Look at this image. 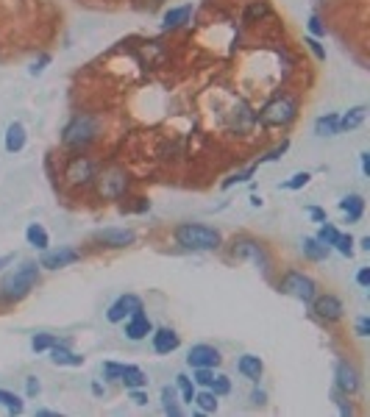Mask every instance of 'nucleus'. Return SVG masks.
Returning a JSON list of instances; mask_svg holds the SVG:
<instances>
[{"instance_id":"nucleus-1","label":"nucleus","mask_w":370,"mask_h":417,"mask_svg":"<svg viewBox=\"0 0 370 417\" xmlns=\"http://www.w3.org/2000/svg\"><path fill=\"white\" fill-rule=\"evenodd\" d=\"M173 239L181 251H190V253H212L223 248L220 228L206 223H178L173 228Z\"/></svg>"},{"instance_id":"nucleus-2","label":"nucleus","mask_w":370,"mask_h":417,"mask_svg":"<svg viewBox=\"0 0 370 417\" xmlns=\"http://www.w3.org/2000/svg\"><path fill=\"white\" fill-rule=\"evenodd\" d=\"M39 278H42L39 262H20L14 270H8L0 278V303H6V306L20 303L22 298H28L37 289Z\"/></svg>"},{"instance_id":"nucleus-3","label":"nucleus","mask_w":370,"mask_h":417,"mask_svg":"<svg viewBox=\"0 0 370 417\" xmlns=\"http://www.w3.org/2000/svg\"><path fill=\"white\" fill-rule=\"evenodd\" d=\"M100 128H103V123H100L98 114L75 112L73 117L65 123V128H62V145L67 150H73V153H84V150H89L100 139Z\"/></svg>"},{"instance_id":"nucleus-4","label":"nucleus","mask_w":370,"mask_h":417,"mask_svg":"<svg viewBox=\"0 0 370 417\" xmlns=\"http://www.w3.org/2000/svg\"><path fill=\"white\" fill-rule=\"evenodd\" d=\"M298 112H300V100L293 92H279L276 98H270L259 112H256V123L262 128H290L296 123Z\"/></svg>"},{"instance_id":"nucleus-5","label":"nucleus","mask_w":370,"mask_h":417,"mask_svg":"<svg viewBox=\"0 0 370 417\" xmlns=\"http://www.w3.org/2000/svg\"><path fill=\"white\" fill-rule=\"evenodd\" d=\"M228 256L237 259V262H251L265 278H273V256L267 251V245L256 237H248V234H239L234 237L231 248H228Z\"/></svg>"},{"instance_id":"nucleus-6","label":"nucleus","mask_w":370,"mask_h":417,"mask_svg":"<svg viewBox=\"0 0 370 417\" xmlns=\"http://www.w3.org/2000/svg\"><path fill=\"white\" fill-rule=\"evenodd\" d=\"M95 192H98V198L100 201H109V204H114V201H123L126 195H128V190H131V176L120 167V164H100V170H98V176H95Z\"/></svg>"},{"instance_id":"nucleus-7","label":"nucleus","mask_w":370,"mask_h":417,"mask_svg":"<svg viewBox=\"0 0 370 417\" xmlns=\"http://www.w3.org/2000/svg\"><path fill=\"white\" fill-rule=\"evenodd\" d=\"M276 289H279L282 295H290V298L300 300L303 306H309V300L317 295V281L312 276H306L303 270L290 267V270H284L282 278L276 281Z\"/></svg>"},{"instance_id":"nucleus-8","label":"nucleus","mask_w":370,"mask_h":417,"mask_svg":"<svg viewBox=\"0 0 370 417\" xmlns=\"http://www.w3.org/2000/svg\"><path fill=\"white\" fill-rule=\"evenodd\" d=\"M100 170V161L86 156V153H73L67 159V167H65V178L70 187H92L95 184V176Z\"/></svg>"},{"instance_id":"nucleus-9","label":"nucleus","mask_w":370,"mask_h":417,"mask_svg":"<svg viewBox=\"0 0 370 417\" xmlns=\"http://www.w3.org/2000/svg\"><path fill=\"white\" fill-rule=\"evenodd\" d=\"M309 309H312V317L317 323H323V326H334V323H340L345 317V306L334 292H317L309 300Z\"/></svg>"},{"instance_id":"nucleus-10","label":"nucleus","mask_w":370,"mask_h":417,"mask_svg":"<svg viewBox=\"0 0 370 417\" xmlns=\"http://www.w3.org/2000/svg\"><path fill=\"white\" fill-rule=\"evenodd\" d=\"M334 390L343 392V395H348V398L359 395L362 376H359V370H357L354 362H348V359H337L334 362Z\"/></svg>"},{"instance_id":"nucleus-11","label":"nucleus","mask_w":370,"mask_h":417,"mask_svg":"<svg viewBox=\"0 0 370 417\" xmlns=\"http://www.w3.org/2000/svg\"><path fill=\"white\" fill-rule=\"evenodd\" d=\"M81 251L73 248V245H59V248H48L42 251L39 256V267L42 270H62V267H70L75 262H81Z\"/></svg>"},{"instance_id":"nucleus-12","label":"nucleus","mask_w":370,"mask_h":417,"mask_svg":"<svg viewBox=\"0 0 370 417\" xmlns=\"http://www.w3.org/2000/svg\"><path fill=\"white\" fill-rule=\"evenodd\" d=\"M95 242L100 248H109V251H123V248H131L137 242V231L134 228H117V225H112V228L98 231L95 234Z\"/></svg>"},{"instance_id":"nucleus-13","label":"nucleus","mask_w":370,"mask_h":417,"mask_svg":"<svg viewBox=\"0 0 370 417\" xmlns=\"http://www.w3.org/2000/svg\"><path fill=\"white\" fill-rule=\"evenodd\" d=\"M140 309H145V303H143V298L140 295H134V292H126V295H120L109 309H106V320L109 323H123L126 317H131L134 312H140Z\"/></svg>"},{"instance_id":"nucleus-14","label":"nucleus","mask_w":370,"mask_h":417,"mask_svg":"<svg viewBox=\"0 0 370 417\" xmlns=\"http://www.w3.org/2000/svg\"><path fill=\"white\" fill-rule=\"evenodd\" d=\"M153 329H156V326L150 323V317L145 315V309H140V312H134L131 317L123 320V331H126V337H128L131 343H143V340H148Z\"/></svg>"},{"instance_id":"nucleus-15","label":"nucleus","mask_w":370,"mask_h":417,"mask_svg":"<svg viewBox=\"0 0 370 417\" xmlns=\"http://www.w3.org/2000/svg\"><path fill=\"white\" fill-rule=\"evenodd\" d=\"M150 348H153V353H159V356H170V353H176V350L181 348V337H178L176 329H170V326L153 329V331H150Z\"/></svg>"},{"instance_id":"nucleus-16","label":"nucleus","mask_w":370,"mask_h":417,"mask_svg":"<svg viewBox=\"0 0 370 417\" xmlns=\"http://www.w3.org/2000/svg\"><path fill=\"white\" fill-rule=\"evenodd\" d=\"M220 350L215 345H209V343H198V345L190 348V353H187V364L190 367H220Z\"/></svg>"},{"instance_id":"nucleus-17","label":"nucleus","mask_w":370,"mask_h":417,"mask_svg":"<svg viewBox=\"0 0 370 417\" xmlns=\"http://www.w3.org/2000/svg\"><path fill=\"white\" fill-rule=\"evenodd\" d=\"M192 3H184V6H173V8H167L164 11V17H161V31H178V28H184L187 22H190V17H192Z\"/></svg>"},{"instance_id":"nucleus-18","label":"nucleus","mask_w":370,"mask_h":417,"mask_svg":"<svg viewBox=\"0 0 370 417\" xmlns=\"http://www.w3.org/2000/svg\"><path fill=\"white\" fill-rule=\"evenodd\" d=\"M237 373H239L242 378H248L251 384H259V378H262V373H265V362H262L256 353H242V356L237 359Z\"/></svg>"},{"instance_id":"nucleus-19","label":"nucleus","mask_w":370,"mask_h":417,"mask_svg":"<svg viewBox=\"0 0 370 417\" xmlns=\"http://www.w3.org/2000/svg\"><path fill=\"white\" fill-rule=\"evenodd\" d=\"M48 353H51V362H53V364H59V367H81V364H84V356H81V353H75L67 340L56 343V345L51 348Z\"/></svg>"},{"instance_id":"nucleus-20","label":"nucleus","mask_w":370,"mask_h":417,"mask_svg":"<svg viewBox=\"0 0 370 417\" xmlns=\"http://www.w3.org/2000/svg\"><path fill=\"white\" fill-rule=\"evenodd\" d=\"M25 142H28V131H25V126H22L20 120H14V123L6 126V134H3V147H6V153H20V150L25 147Z\"/></svg>"},{"instance_id":"nucleus-21","label":"nucleus","mask_w":370,"mask_h":417,"mask_svg":"<svg viewBox=\"0 0 370 417\" xmlns=\"http://www.w3.org/2000/svg\"><path fill=\"white\" fill-rule=\"evenodd\" d=\"M337 206H340V211L345 214V223H359V220L365 217V198H362V195H357V192H351V195L340 198V201H337Z\"/></svg>"},{"instance_id":"nucleus-22","label":"nucleus","mask_w":370,"mask_h":417,"mask_svg":"<svg viewBox=\"0 0 370 417\" xmlns=\"http://www.w3.org/2000/svg\"><path fill=\"white\" fill-rule=\"evenodd\" d=\"M300 253H303V259L320 265V262H326V259L331 256V248L323 245L317 237H303V242H300Z\"/></svg>"},{"instance_id":"nucleus-23","label":"nucleus","mask_w":370,"mask_h":417,"mask_svg":"<svg viewBox=\"0 0 370 417\" xmlns=\"http://www.w3.org/2000/svg\"><path fill=\"white\" fill-rule=\"evenodd\" d=\"M312 131H315L317 137H337V134H340V114H337V112H326V114L315 117Z\"/></svg>"},{"instance_id":"nucleus-24","label":"nucleus","mask_w":370,"mask_h":417,"mask_svg":"<svg viewBox=\"0 0 370 417\" xmlns=\"http://www.w3.org/2000/svg\"><path fill=\"white\" fill-rule=\"evenodd\" d=\"M192 404H195V409H198L201 415H215V412L220 409V398H218L209 387H198Z\"/></svg>"},{"instance_id":"nucleus-25","label":"nucleus","mask_w":370,"mask_h":417,"mask_svg":"<svg viewBox=\"0 0 370 417\" xmlns=\"http://www.w3.org/2000/svg\"><path fill=\"white\" fill-rule=\"evenodd\" d=\"M365 117H368V106H365V103L351 106L345 114H340V134H345V131H357V128L365 123Z\"/></svg>"},{"instance_id":"nucleus-26","label":"nucleus","mask_w":370,"mask_h":417,"mask_svg":"<svg viewBox=\"0 0 370 417\" xmlns=\"http://www.w3.org/2000/svg\"><path fill=\"white\" fill-rule=\"evenodd\" d=\"M25 242L34 248V251H48L51 248V234L45 231V225H39V223H31L28 228H25Z\"/></svg>"},{"instance_id":"nucleus-27","label":"nucleus","mask_w":370,"mask_h":417,"mask_svg":"<svg viewBox=\"0 0 370 417\" xmlns=\"http://www.w3.org/2000/svg\"><path fill=\"white\" fill-rule=\"evenodd\" d=\"M161 412L167 417H181L184 415V409H181V398H178V390L176 387H170V384H164L161 387Z\"/></svg>"},{"instance_id":"nucleus-28","label":"nucleus","mask_w":370,"mask_h":417,"mask_svg":"<svg viewBox=\"0 0 370 417\" xmlns=\"http://www.w3.org/2000/svg\"><path fill=\"white\" fill-rule=\"evenodd\" d=\"M120 384H123L126 390L148 387V376H145L143 367H137V364H126V367H123V376H120Z\"/></svg>"},{"instance_id":"nucleus-29","label":"nucleus","mask_w":370,"mask_h":417,"mask_svg":"<svg viewBox=\"0 0 370 417\" xmlns=\"http://www.w3.org/2000/svg\"><path fill=\"white\" fill-rule=\"evenodd\" d=\"M176 390H178V398H181V404H192V398H195V381H192V376H187V373H178L176 376Z\"/></svg>"},{"instance_id":"nucleus-30","label":"nucleus","mask_w":370,"mask_h":417,"mask_svg":"<svg viewBox=\"0 0 370 417\" xmlns=\"http://www.w3.org/2000/svg\"><path fill=\"white\" fill-rule=\"evenodd\" d=\"M0 406H3L8 415H22V412H25V401H22L17 392H11V390H0Z\"/></svg>"},{"instance_id":"nucleus-31","label":"nucleus","mask_w":370,"mask_h":417,"mask_svg":"<svg viewBox=\"0 0 370 417\" xmlns=\"http://www.w3.org/2000/svg\"><path fill=\"white\" fill-rule=\"evenodd\" d=\"M256 170H259V164H256V161H251L248 167H242V170H234L228 178H223L220 187H223V190H231L234 184H245V181H251V178H253V173H256Z\"/></svg>"},{"instance_id":"nucleus-32","label":"nucleus","mask_w":370,"mask_h":417,"mask_svg":"<svg viewBox=\"0 0 370 417\" xmlns=\"http://www.w3.org/2000/svg\"><path fill=\"white\" fill-rule=\"evenodd\" d=\"M270 14V3L267 0H251L245 14H242V22H256V20H265Z\"/></svg>"},{"instance_id":"nucleus-33","label":"nucleus","mask_w":370,"mask_h":417,"mask_svg":"<svg viewBox=\"0 0 370 417\" xmlns=\"http://www.w3.org/2000/svg\"><path fill=\"white\" fill-rule=\"evenodd\" d=\"M56 343H62L56 334H34V337H31V350H34V353H48Z\"/></svg>"},{"instance_id":"nucleus-34","label":"nucleus","mask_w":370,"mask_h":417,"mask_svg":"<svg viewBox=\"0 0 370 417\" xmlns=\"http://www.w3.org/2000/svg\"><path fill=\"white\" fill-rule=\"evenodd\" d=\"M315 237H317L323 245H329V248H331V245L337 242V237H340V228H337L334 223H329V220H326V223H320V228H317V234H315Z\"/></svg>"},{"instance_id":"nucleus-35","label":"nucleus","mask_w":370,"mask_h":417,"mask_svg":"<svg viewBox=\"0 0 370 417\" xmlns=\"http://www.w3.org/2000/svg\"><path fill=\"white\" fill-rule=\"evenodd\" d=\"M354 245H357V239H354L351 234H343V231H340V237H337V242L331 245V251H337L340 256L351 259V256H354Z\"/></svg>"},{"instance_id":"nucleus-36","label":"nucleus","mask_w":370,"mask_h":417,"mask_svg":"<svg viewBox=\"0 0 370 417\" xmlns=\"http://www.w3.org/2000/svg\"><path fill=\"white\" fill-rule=\"evenodd\" d=\"M331 401H334L337 412H340L343 417H354V415H357V409H354V404H351V398H348V395H343V392L331 390Z\"/></svg>"},{"instance_id":"nucleus-37","label":"nucleus","mask_w":370,"mask_h":417,"mask_svg":"<svg viewBox=\"0 0 370 417\" xmlns=\"http://www.w3.org/2000/svg\"><path fill=\"white\" fill-rule=\"evenodd\" d=\"M309 181H312V173H309V170H300V173H296L293 178H287V181L282 184V190H287V192H298V190H303Z\"/></svg>"},{"instance_id":"nucleus-38","label":"nucleus","mask_w":370,"mask_h":417,"mask_svg":"<svg viewBox=\"0 0 370 417\" xmlns=\"http://www.w3.org/2000/svg\"><path fill=\"white\" fill-rule=\"evenodd\" d=\"M209 390H212V392H215L218 398H225V395H231V378H228V376H223V373H215V378H212Z\"/></svg>"},{"instance_id":"nucleus-39","label":"nucleus","mask_w":370,"mask_h":417,"mask_svg":"<svg viewBox=\"0 0 370 417\" xmlns=\"http://www.w3.org/2000/svg\"><path fill=\"white\" fill-rule=\"evenodd\" d=\"M306 28H309V37H315V39H323V37H326V22H323V17H320L317 11H315V14H309Z\"/></svg>"},{"instance_id":"nucleus-40","label":"nucleus","mask_w":370,"mask_h":417,"mask_svg":"<svg viewBox=\"0 0 370 417\" xmlns=\"http://www.w3.org/2000/svg\"><path fill=\"white\" fill-rule=\"evenodd\" d=\"M287 150H290V139H282V145H276L273 150H267L265 156H259V159H256V164H267V161H279V159H282V156H284Z\"/></svg>"},{"instance_id":"nucleus-41","label":"nucleus","mask_w":370,"mask_h":417,"mask_svg":"<svg viewBox=\"0 0 370 417\" xmlns=\"http://www.w3.org/2000/svg\"><path fill=\"white\" fill-rule=\"evenodd\" d=\"M215 378V367H192V381L195 387H209Z\"/></svg>"},{"instance_id":"nucleus-42","label":"nucleus","mask_w":370,"mask_h":417,"mask_svg":"<svg viewBox=\"0 0 370 417\" xmlns=\"http://www.w3.org/2000/svg\"><path fill=\"white\" fill-rule=\"evenodd\" d=\"M123 367L126 364H120V362H103V378L106 381H120V376H123Z\"/></svg>"},{"instance_id":"nucleus-43","label":"nucleus","mask_w":370,"mask_h":417,"mask_svg":"<svg viewBox=\"0 0 370 417\" xmlns=\"http://www.w3.org/2000/svg\"><path fill=\"white\" fill-rule=\"evenodd\" d=\"M303 45L312 51V56H315L317 62H326V48L320 45V39H315V37H309V34H306V37H303Z\"/></svg>"},{"instance_id":"nucleus-44","label":"nucleus","mask_w":370,"mask_h":417,"mask_svg":"<svg viewBox=\"0 0 370 417\" xmlns=\"http://www.w3.org/2000/svg\"><path fill=\"white\" fill-rule=\"evenodd\" d=\"M126 392H128V398H131V404H134V406H148V390H145V387L126 390Z\"/></svg>"},{"instance_id":"nucleus-45","label":"nucleus","mask_w":370,"mask_h":417,"mask_svg":"<svg viewBox=\"0 0 370 417\" xmlns=\"http://www.w3.org/2000/svg\"><path fill=\"white\" fill-rule=\"evenodd\" d=\"M39 392H42L39 378H37V376H28V378H25V398H37Z\"/></svg>"},{"instance_id":"nucleus-46","label":"nucleus","mask_w":370,"mask_h":417,"mask_svg":"<svg viewBox=\"0 0 370 417\" xmlns=\"http://www.w3.org/2000/svg\"><path fill=\"white\" fill-rule=\"evenodd\" d=\"M51 62H53V56H51V53H42V56H39V59L31 65V75H42V72L48 70V65H51Z\"/></svg>"},{"instance_id":"nucleus-47","label":"nucleus","mask_w":370,"mask_h":417,"mask_svg":"<svg viewBox=\"0 0 370 417\" xmlns=\"http://www.w3.org/2000/svg\"><path fill=\"white\" fill-rule=\"evenodd\" d=\"M354 331H357V337H370V317H368V315H362V317L357 320Z\"/></svg>"},{"instance_id":"nucleus-48","label":"nucleus","mask_w":370,"mask_h":417,"mask_svg":"<svg viewBox=\"0 0 370 417\" xmlns=\"http://www.w3.org/2000/svg\"><path fill=\"white\" fill-rule=\"evenodd\" d=\"M306 214L320 225V223H326L329 220V214H326V208H320V206H306Z\"/></svg>"},{"instance_id":"nucleus-49","label":"nucleus","mask_w":370,"mask_h":417,"mask_svg":"<svg viewBox=\"0 0 370 417\" xmlns=\"http://www.w3.org/2000/svg\"><path fill=\"white\" fill-rule=\"evenodd\" d=\"M251 404H253V406H265V404H267V392L256 387V390L251 392Z\"/></svg>"},{"instance_id":"nucleus-50","label":"nucleus","mask_w":370,"mask_h":417,"mask_svg":"<svg viewBox=\"0 0 370 417\" xmlns=\"http://www.w3.org/2000/svg\"><path fill=\"white\" fill-rule=\"evenodd\" d=\"M357 284H359L362 289H370V267H359V270H357Z\"/></svg>"},{"instance_id":"nucleus-51","label":"nucleus","mask_w":370,"mask_h":417,"mask_svg":"<svg viewBox=\"0 0 370 417\" xmlns=\"http://www.w3.org/2000/svg\"><path fill=\"white\" fill-rule=\"evenodd\" d=\"M359 164H362V173L370 176V153L368 150H365V153H359Z\"/></svg>"},{"instance_id":"nucleus-52","label":"nucleus","mask_w":370,"mask_h":417,"mask_svg":"<svg viewBox=\"0 0 370 417\" xmlns=\"http://www.w3.org/2000/svg\"><path fill=\"white\" fill-rule=\"evenodd\" d=\"M103 392H106L103 384H100V381H92V395H95V398H103Z\"/></svg>"},{"instance_id":"nucleus-53","label":"nucleus","mask_w":370,"mask_h":417,"mask_svg":"<svg viewBox=\"0 0 370 417\" xmlns=\"http://www.w3.org/2000/svg\"><path fill=\"white\" fill-rule=\"evenodd\" d=\"M37 417H59V412H53V409H37Z\"/></svg>"},{"instance_id":"nucleus-54","label":"nucleus","mask_w":370,"mask_h":417,"mask_svg":"<svg viewBox=\"0 0 370 417\" xmlns=\"http://www.w3.org/2000/svg\"><path fill=\"white\" fill-rule=\"evenodd\" d=\"M262 204H265V201H262L259 195H251V206H253V208H262Z\"/></svg>"},{"instance_id":"nucleus-55","label":"nucleus","mask_w":370,"mask_h":417,"mask_svg":"<svg viewBox=\"0 0 370 417\" xmlns=\"http://www.w3.org/2000/svg\"><path fill=\"white\" fill-rule=\"evenodd\" d=\"M359 251H370V237H362V239H359Z\"/></svg>"},{"instance_id":"nucleus-56","label":"nucleus","mask_w":370,"mask_h":417,"mask_svg":"<svg viewBox=\"0 0 370 417\" xmlns=\"http://www.w3.org/2000/svg\"><path fill=\"white\" fill-rule=\"evenodd\" d=\"M11 259H14V256H0V267H3V265H8Z\"/></svg>"}]
</instances>
